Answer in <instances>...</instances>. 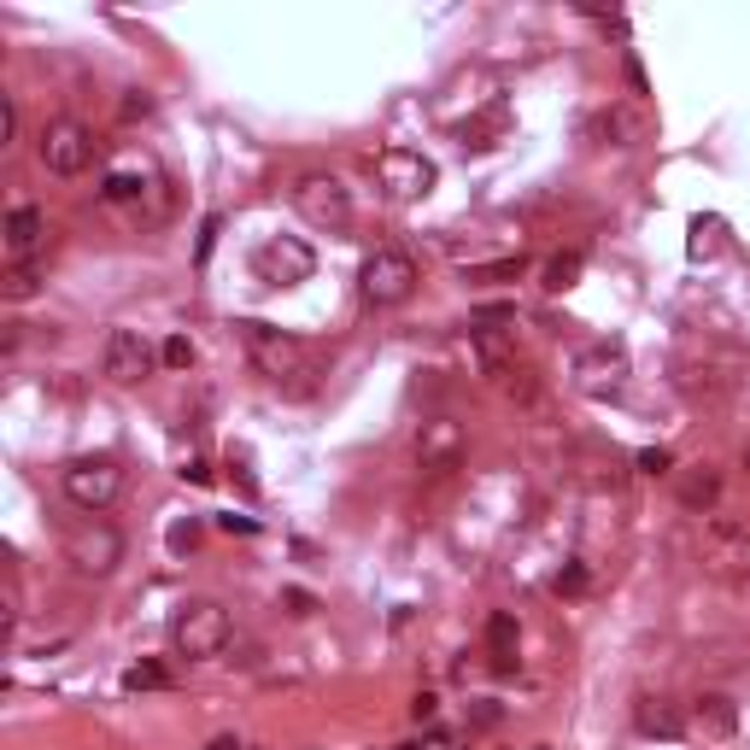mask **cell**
<instances>
[{"mask_svg": "<svg viewBox=\"0 0 750 750\" xmlns=\"http://www.w3.org/2000/svg\"><path fill=\"white\" fill-rule=\"evenodd\" d=\"M229 640H235L229 610L212 604V598H188V604L176 610V622H171V645L188 656V663H205V656H217Z\"/></svg>", "mask_w": 750, "mask_h": 750, "instance_id": "obj_1", "label": "cell"}, {"mask_svg": "<svg viewBox=\"0 0 750 750\" xmlns=\"http://www.w3.org/2000/svg\"><path fill=\"white\" fill-rule=\"evenodd\" d=\"M240 346H247V358L258 364V375H270V382H293V375H311V358H306V346L293 341L288 329H276V323H240Z\"/></svg>", "mask_w": 750, "mask_h": 750, "instance_id": "obj_2", "label": "cell"}, {"mask_svg": "<svg viewBox=\"0 0 750 750\" xmlns=\"http://www.w3.org/2000/svg\"><path fill=\"white\" fill-rule=\"evenodd\" d=\"M358 288L369 306H405L417 293V258L399 253V247H375L358 270Z\"/></svg>", "mask_w": 750, "mask_h": 750, "instance_id": "obj_3", "label": "cell"}, {"mask_svg": "<svg viewBox=\"0 0 750 750\" xmlns=\"http://www.w3.org/2000/svg\"><path fill=\"white\" fill-rule=\"evenodd\" d=\"M628 346H615V341H592V346H580L575 352V364H569V375H575V387L587 393V399H615V393L628 387Z\"/></svg>", "mask_w": 750, "mask_h": 750, "instance_id": "obj_4", "label": "cell"}, {"mask_svg": "<svg viewBox=\"0 0 750 750\" xmlns=\"http://www.w3.org/2000/svg\"><path fill=\"white\" fill-rule=\"evenodd\" d=\"M293 212L306 223H317V229H346V223H352V194H346L341 176L311 171V176L293 182Z\"/></svg>", "mask_w": 750, "mask_h": 750, "instance_id": "obj_5", "label": "cell"}, {"mask_svg": "<svg viewBox=\"0 0 750 750\" xmlns=\"http://www.w3.org/2000/svg\"><path fill=\"white\" fill-rule=\"evenodd\" d=\"M60 486H65V499L77 504V511H106V504L124 493V469L111 458H71L60 469Z\"/></svg>", "mask_w": 750, "mask_h": 750, "instance_id": "obj_6", "label": "cell"}, {"mask_svg": "<svg viewBox=\"0 0 750 750\" xmlns=\"http://www.w3.org/2000/svg\"><path fill=\"white\" fill-rule=\"evenodd\" d=\"M65 562H71L77 575L100 580V575H111V569L124 562V534L111 528V522H94V516H88V522H77V528L65 534Z\"/></svg>", "mask_w": 750, "mask_h": 750, "instance_id": "obj_7", "label": "cell"}, {"mask_svg": "<svg viewBox=\"0 0 750 750\" xmlns=\"http://www.w3.org/2000/svg\"><path fill=\"white\" fill-rule=\"evenodd\" d=\"M35 153H42V164L53 176H83L94 164V129L77 124V118H53L42 129V141H35Z\"/></svg>", "mask_w": 750, "mask_h": 750, "instance_id": "obj_8", "label": "cell"}, {"mask_svg": "<svg viewBox=\"0 0 750 750\" xmlns=\"http://www.w3.org/2000/svg\"><path fill=\"white\" fill-rule=\"evenodd\" d=\"M375 176H382V188L393 200H422V194H435V159L417 153V147H387V153H375Z\"/></svg>", "mask_w": 750, "mask_h": 750, "instance_id": "obj_9", "label": "cell"}, {"mask_svg": "<svg viewBox=\"0 0 750 750\" xmlns=\"http://www.w3.org/2000/svg\"><path fill=\"white\" fill-rule=\"evenodd\" d=\"M253 270H258L265 288H299V281H311L317 253L306 247V240H293V235H276V240H265V247L253 253Z\"/></svg>", "mask_w": 750, "mask_h": 750, "instance_id": "obj_10", "label": "cell"}, {"mask_svg": "<svg viewBox=\"0 0 750 750\" xmlns=\"http://www.w3.org/2000/svg\"><path fill=\"white\" fill-rule=\"evenodd\" d=\"M463 452H469L463 422H452V417H428L422 422V435H417V469L422 475H452V469L463 463Z\"/></svg>", "mask_w": 750, "mask_h": 750, "instance_id": "obj_11", "label": "cell"}, {"mask_svg": "<svg viewBox=\"0 0 750 750\" xmlns=\"http://www.w3.org/2000/svg\"><path fill=\"white\" fill-rule=\"evenodd\" d=\"M100 369H106L118 387H136L141 375L153 369V346H147L136 329H111L106 346H100Z\"/></svg>", "mask_w": 750, "mask_h": 750, "instance_id": "obj_12", "label": "cell"}, {"mask_svg": "<svg viewBox=\"0 0 750 750\" xmlns=\"http://www.w3.org/2000/svg\"><path fill=\"white\" fill-rule=\"evenodd\" d=\"M42 235H47L42 205H12V212H7V253H12V265H24V258H35V247H42Z\"/></svg>", "mask_w": 750, "mask_h": 750, "instance_id": "obj_13", "label": "cell"}, {"mask_svg": "<svg viewBox=\"0 0 750 750\" xmlns=\"http://www.w3.org/2000/svg\"><path fill=\"white\" fill-rule=\"evenodd\" d=\"M516 656H522V628L516 615H493L486 622V663H493V674H516Z\"/></svg>", "mask_w": 750, "mask_h": 750, "instance_id": "obj_14", "label": "cell"}, {"mask_svg": "<svg viewBox=\"0 0 750 750\" xmlns=\"http://www.w3.org/2000/svg\"><path fill=\"white\" fill-rule=\"evenodd\" d=\"M727 235H733V229H727L721 212H698V217L686 223V253L698 258V265H704V258H721L727 253Z\"/></svg>", "mask_w": 750, "mask_h": 750, "instance_id": "obj_15", "label": "cell"}, {"mask_svg": "<svg viewBox=\"0 0 750 750\" xmlns=\"http://www.w3.org/2000/svg\"><path fill=\"white\" fill-rule=\"evenodd\" d=\"M633 721H640V733H651V739H681L686 733V716L668 698H640L633 704Z\"/></svg>", "mask_w": 750, "mask_h": 750, "instance_id": "obj_16", "label": "cell"}, {"mask_svg": "<svg viewBox=\"0 0 750 750\" xmlns=\"http://www.w3.org/2000/svg\"><path fill=\"white\" fill-rule=\"evenodd\" d=\"M692 721H698V733H709V739H733L739 709H733V698H721V692H704L698 709H692Z\"/></svg>", "mask_w": 750, "mask_h": 750, "instance_id": "obj_17", "label": "cell"}, {"mask_svg": "<svg viewBox=\"0 0 750 750\" xmlns=\"http://www.w3.org/2000/svg\"><path fill=\"white\" fill-rule=\"evenodd\" d=\"M504 129H511V111H504L499 100L486 106V111H475L469 124H458V136H463V147H493Z\"/></svg>", "mask_w": 750, "mask_h": 750, "instance_id": "obj_18", "label": "cell"}, {"mask_svg": "<svg viewBox=\"0 0 750 750\" xmlns=\"http://www.w3.org/2000/svg\"><path fill=\"white\" fill-rule=\"evenodd\" d=\"M42 281H47V270L35 265V258H24V265H7V276H0V293H7L12 306H24V299L42 293Z\"/></svg>", "mask_w": 750, "mask_h": 750, "instance_id": "obj_19", "label": "cell"}, {"mask_svg": "<svg viewBox=\"0 0 750 750\" xmlns=\"http://www.w3.org/2000/svg\"><path fill=\"white\" fill-rule=\"evenodd\" d=\"M716 499H721V475H716V469H686V475H681V504H686V511H709Z\"/></svg>", "mask_w": 750, "mask_h": 750, "instance_id": "obj_20", "label": "cell"}, {"mask_svg": "<svg viewBox=\"0 0 750 750\" xmlns=\"http://www.w3.org/2000/svg\"><path fill=\"white\" fill-rule=\"evenodd\" d=\"M580 270H587V253H557L546 265V276H539V288H546V293H569L580 281Z\"/></svg>", "mask_w": 750, "mask_h": 750, "instance_id": "obj_21", "label": "cell"}, {"mask_svg": "<svg viewBox=\"0 0 750 750\" xmlns=\"http://www.w3.org/2000/svg\"><path fill=\"white\" fill-rule=\"evenodd\" d=\"M136 194H147V171H136V164H118V171H106V182H100V200H136Z\"/></svg>", "mask_w": 750, "mask_h": 750, "instance_id": "obj_22", "label": "cell"}, {"mask_svg": "<svg viewBox=\"0 0 750 750\" xmlns=\"http://www.w3.org/2000/svg\"><path fill=\"white\" fill-rule=\"evenodd\" d=\"M159 686H171L164 663H129L124 668V692H159Z\"/></svg>", "mask_w": 750, "mask_h": 750, "instance_id": "obj_23", "label": "cell"}, {"mask_svg": "<svg viewBox=\"0 0 750 750\" xmlns=\"http://www.w3.org/2000/svg\"><path fill=\"white\" fill-rule=\"evenodd\" d=\"M159 358H164V369H188V364H194V341H188V334H171Z\"/></svg>", "mask_w": 750, "mask_h": 750, "instance_id": "obj_24", "label": "cell"}, {"mask_svg": "<svg viewBox=\"0 0 750 750\" xmlns=\"http://www.w3.org/2000/svg\"><path fill=\"white\" fill-rule=\"evenodd\" d=\"M633 463H640V469H645V475H668V469H674V458L663 452V446H645V452H640V458H633Z\"/></svg>", "mask_w": 750, "mask_h": 750, "instance_id": "obj_25", "label": "cell"}, {"mask_svg": "<svg viewBox=\"0 0 750 750\" xmlns=\"http://www.w3.org/2000/svg\"><path fill=\"white\" fill-rule=\"evenodd\" d=\"M194 539H200V522H176V528H171V551H194Z\"/></svg>", "mask_w": 750, "mask_h": 750, "instance_id": "obj_26", "label": "cell"}, {"mask_svg": "<svg viewBox=\"0 0 750 750\" xmlns=\"http://www.w3.org/2000/svg\"><path fill=\"white\" fill-rule=\"evenodd\" d=\"M12 136H18V106L0 100V147H12Z\"/></svg>", "mask_w": 750, "mask_h": 750, "instance_id": "obj_27", "label": "cell"}, {"mask_svg": "<svg viewBox=\"0 0 750 750\" xmlns=\"http://www.w3.org/2000/svg\"><path fill=\"white\" fill-rule=\"evenodd\" d=\"M587 587V569L580 562H569V569H557V592H580Z\"/></svg>", "mask_w": 750, "mask_h": 750, "instance_id": "obj_28", "label": "cell"}, {"mask_svg": "<svg viewBox=\"0 0 750 750\" xmlns=\"http://www.w3.org/2000/svg\"><path fill=\"white\" fill-rule=\"evenodd\" d=\"M229 469H235L240 493H258V481H253V469H247V452H229Z\"/></svg>", "mask_w": 750, "mask_h": 750, "instance_id": "obj_29", "label": "cell"}, {"mask_svg": "<svg viewBox=\"0 0 750 750\" xmlns=\"http://www.w3.org/2000/svg\"><path fill=\"white\" fill-rule=\"evenodd\" d=\"M281 604H288L293 615H311V610H317V598H311V592H299V587H288V592H281Z\"/></svg>", "mask_w": 750, "mask_h": 750, "instance_id": "obj_30", "label": "cell"}, {"mask_svg": "<svg viewBox=\"0 0 750 750\" xmlns=\"http://www.w3.org/2000/svg\"><path fill=\"white\" fill-rule=\"evenodd\" d=\"M147 111H153V100H147V94H136V88H129V94H124V118H147Z\"/></svg>", "mask_w": 750, "mask_h": 750, "instance_id": "obj_31", "label": "cell"}, {"mask_svg": "<svg viewBox=\"0 0 750 750\" xmlns=\"http://www.w3.org/2000/svg\"><path fill=\"white\" fill-rule=\"evenodd\" d=\"M223 229V217H205V229H200V258H212V240Z\"/></svg>", "mask_w": 750, "mask_h": 750, "instance_id": "obj_32", "label": "cell"}, {"mask_svg": "<svg viewBox=\"0 0 750 750\" xmlns=\"http://www.w3.org/2000/svg\"><path fill=\"white\" fill-rule=\"evenodd\" d=\"M182 475H188V481H194V486H205V481H212V469H205L200 458H188V463H182Z\"/></svg>", "mask_w": 750, "mask_h": 750, "instance_id": "obj_33", "label": "cell"}, {"mask_svg": "<svg viewBox=\"0 0 750 750\" xmlns=\"http://www.w3.org/2000/svg\"><path fill=\"white\" fill-rule=\"evenodd\" d=\"M223 528H229V534H258V522L253 516H223Z\"/></svg>", "mask_w": 750, "mask_h": 750, "instance_id": "obj_34", "label": "cell"}, {"mask_svg": "<svg viewBox=\"0 0 750 750\" xmlns=\"http://www.w3.org/2000/svg\"><path fill=\"white\" fill-rule=\"evenodd\" d=\"M410 716H417V721H435V698H428V692H422V698L410 704Z\"/></svg>", "mask_w": 750, "mask_h": 750, "instance_id": "obj_35", "label": "cell"}, {"mask_svg": "<svg viewBox=\"0 0 750 750\" xmlns=\"http://www.w3.org/2000/svg\"><path fill=\"white\" fill-rule=\"evenodd\" d=\"M205 750H240V739H235V733H217V739L205 744Z\"/></svg>", "mask_w": 750, "mask_h": 750, "instance_id": "obj_36", "label": "cell"}, {"mask_svg": "<svg viewBox=\"0 0 750 750\" xmlns=\"http://www.w3.org/2000/svg\"><path fill=\"white\" fill-rule=\"evenodd\" d=\"M744 469H750V440H744Z\"/></svg>", "mask_w": 750, "mask_h": 750, "instance_id": "obj_37", "label": "cell"}, {"mask_svg": "<svg viewBox=\"0 0 750 750\" xmlns=\"http://www.w3.org/2000/svg\"><path fill=\"white\" fill-rule=\"evenodd\" d=\"M399 750H417V744H399Z\"/></svg>", "mask_w": 750, "mask_h": 750, "instance_id": "obj_38", "label": "cell"}]
</instances>
